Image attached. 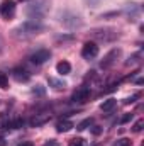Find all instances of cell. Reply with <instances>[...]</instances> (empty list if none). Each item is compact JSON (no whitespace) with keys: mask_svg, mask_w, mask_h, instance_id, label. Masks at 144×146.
I'll use <instances>...</instances> for the list:
<instances>
[{"mask_svg":"<svg viewBox=\"0 0 144 146\" xmlns=\"http://www.w3.org/2000/svg\"><path fill=\"white\" fill-rule=\"evenodd\" d=\"M44 29V26L41 24V21H34V19H29V21H26L22 26H19L17 29H15V33H17V36H34V34H39L41 31Z\"/></svg>","mask_w":144,"mask_h":146,"instance_id":"cell-1","label":"cell"},{"mask_svg":"<svg viewBox=\"0 0 144 146\" xmlns=\"http://www.w3.org/2000/svg\"><path fill=\"white\" fill-rule=\"evenodd\" d=\"M48 12V2L46 0H37L31 7H27V15L34 21H41Z\"/></svg>","mask_w":144,"mask_h":146,"instance_id":"cell-2","label":"cell"},{"mask_svg":"<svg viewBox=\"0 0 144 146\" xmlns=\"http://www.w3.org/2000/svg\"><path fill=\"white\" fill-rule=\"evenodd\" d=\"M92 37L97 39V41H104V42H110L114 39H117L119 34L115 29H110V27H100V29H93L92 31Z\"/></svg>","mask_w":144,"mask_h":146,"instance_id":"cell-3","label":"cell"},{"mask_svg":"<svg viewBox=\"0 0 144 146\" xmlns=\"http://www.w3.org/2000/svg\"><path fill=\"white\" fill-rule=\"evenodd\" d=\"M90 95H92V92H90V87L83 85V87H80V88H76V90L73 92L71 102H75V104H85V102H88Z\"/></svg>","mask_w":144,"mask_h":146,"instance_id":"cell-4","label":"cell"},{"mask_svg":"<svg viewBox=\"0 0 144 146\" xmlns=\"http://www.w3.org/2000/svg\"><path fill=\"white\" fill-rule=\"evenodd\" d=\"M120 53H122V51H120L119 48H115V49H110L107 54L104 56V60L100 61V68H102V70H108V68H110V66H112V65H114L117 60H119Z\"/></svg>","mask_w":144,"mask_h":146,"instance_id":"cell-5","label":"cell"},{"mask_svg":"<svg viewBox=\"0 0 144 146\" xmlns=\"http://www.w3.org/2000/svg\"><path fill=\"white\" fill-rule=\"evenodd\" d=\"M49 58H51V51H49V49H39V51L32 53V54L29 56V61H31L32 65H36V66H41V65H44Z\"/></svg>","mask_w":144,"mask_h":146,"instance_id":"cell-6","label":"cell"},{"mask_svg":"<svg viewBox=\"0 0 144 146\" xmlns=\"http://www.w3.org/2000/svg\"><path fill=\"white\" fill-rule=\"evenodd\" d=\"M14 14H15V2L14 0H3L0 5V15L9 21L14 17Z\"/></svg>","mask_w":144,"mask_h":146,"instance_id":"cell-7","label":"cell"},{"mask_svg":"<svg viewBox=\"0 0 144 146\" xmlns=\"http://www.w3.org/2000/svg\"><path fill=\"white\" fill-rule=\"evenodd\" d=\"M97 54H98V46H97V42L88 41V42L83 44V48H81V56H83L85 60H92V58H95Z\"/></svg>","mask_w":144,"mask_h":146,"instance_id":"cell-8","label":"cell"},{"mask_svg":"<svg viewBox=\"0 0 144 146\" xmlns=\"http://www.w3.org/2000/svg\"><path fill=\"white\" fill-rule=\"evenodd\" d=\"M49 119H51V114H49V112H39V114H36V115L31 117L29 126H31V127H39V126L49 122Z\"/></svg>","mask_w":144,"mask_h":146,"instance_id":"cell-9","label":"cell"},{"mask_svg":"<svg viewBox=\"0 0 144 146\" xmlns=\"http://www.w3.org/2000/svg\"><path fill=\"white\" fill-rule=\"evenodd\" d=\"M12 76H14L17 82H29V80H31V73H29V70H26L24 66H17V68H14Z\"/></svg>","mask_w":144,"mask_h":146,"instance_id":"cell-10","label":"cell"},{"mask_svg":"<svg viewBox=\"0 0 144 146\" xmlns=\"http://www.w3.org/2000/svg\"><path fill=\"white\" fill-rule=\"evenodd\" d=\"M73 127H75V124H73L70 119H59V121L56 122V131H58V133H68Z\"/></svg>","mask_w":144,"mask_h":146,"instance_id":"cell-11","label":"cell"},{"mask_svg":"<svg viewBox=\"0 0 144 146\" xmlns=\"http://www.w3.org/2000/svg\"><path fill=\"white\" fill-rule=\"evenodd\" d=\"M56 72L59 73L61 76H63V75H68V73L71 72V65H70L68 61H59V63L56 65Z\"/></svg>","mask_w":144,"mask_h":146,"instance_id":"cell-12","label":"cell"},{"mask_svg":"<svg viewBox=\"0 0 144 146\" xmlns=\"http://www.w3.org/2000/svg\"><path fill=\"white\" fill-rule=\"evenodd\" d=\"M48 83H49L54 90H61V88L66 87V83H65L63 80H58V78H54V76H48Z\"/></svg>","mask_w":144,"mask_h":146,"instance_id":"cell-13","label":"cell"},{"mask_svg":"<svg viewBox=\"0 0 144 146\" xmlns=\"http://www.w3.org/2000/svg\"><path fill=\"white\" fill-rule=\"evenodd\" d=\"M115 106H117V100H115V99H107V100H104V102L100 104V110H104V112H110Z\"/></svg>","mask_w":144,"mask_h":146,"instance_id":"cell-14","label":"cell"},{"mask_svg":"<svg viewBox=\"0 0 144 146\" xmlns=\"http://www.w3.org/2000/svg\"><path fill=\"white\" fill-rule=\"evenodd\" d=\"M22 126H24V119H20V117H17L14 121H9V124H7V127H10V129H20Z\"/></svg>","mask_w":144,"mask_h":146,"instance_id":"cell-15","label":"cell"},{"mask_svg":"<svg viewBox=\"0 0 144 146\" xmlns=\"http://www.w3.org/2000/svg\"><path fill=\"white\" fill-rule=\"evenodd\" d=\"M92 122H93V121H92L90 117H88V119H83V121H81V122L76 126V129H78V131H83V129H87V127H88Z\"/></svg>","mask_w":144,"mask_h":146,"instance_id":"cell-16","label":"cell"},{"mask_svg":"<svg viewBox=\"0 0 144 146\" xmlns=\"http://www.w3.org/2000/svg\"><path fill=\"white\" fill-rule=\"evenodd\" d=\"M0 88H9V78L5 73H0Z\"/></svg>","mask_w":144,"mask_h":146,"instance_id":"cell-17","label":"cell"},{"mask_svg":"<svg viewBox=\"0 0 144 146\" xmlns=\"http://www.w3.org/2000/svg\"><path fill=\"white\" fill-rule=\"evenodd\" d=\"M7 124H9V115L2 112V114H0V129L7 127Z\"/></svg>","mask_w":144,"mask_h":146,"instance_id":"cell-18","label":"cell"},{"mask_svg":"<svg viewBox=\"0 0 144 146\" xmlns=\"http://www.w3.org/2000/svg\"><path fill=\"white\" fill-rule=\"evenodd\" d=\"M143 126H144V121L139 119V121H136V124L132 126V131H134V133H141V131H143Z\"/></svg>","mask_w":144,"mask_h":146,"instance_id":"cell-19","label":"cell"},{"mask_svg":"<svg viewBox=\"0 0 144 146\" xmlns=\"http://www.w3.org/2000/svg\"><path fill=\"white\" fill-rule=\"evenodd\" d=\"M114 146H131V139H126V138L117 139V143H114Z\"/></svg>","mask_w":144,"mask_h":146,"instance_id":"cell-20","label":"cell"},{"mask_svg":"<svg viewBox=\"0 0 144 146\" xmlns=\"http://www.w3.org/2000/svg\"><path fill=\"white\" fill-rule=\"evenodd\" d=\"M68 146H83V139L81 138H73Z\"/></svg>","mask_w":144,"mask_h":146,"instance_id":"cell-21","label":"cell"},{"mask_svg":"<svg viewBox=\"0 0 144 146\" xmlns=\"http://www.w3.org/2000/svg\"><path fill=\"white\" fill-rule=\"evenodd\" d=\"M131 119H132V114H124V115L120 117V121H119V122H120V124H126V122H129Z\"/></svg>","mask_w":144,"mask_h":146,"instance_id":"cell-22","label":"cell"},{"mask_svg":"<svg viewBox=\"0 0 144 146\" xmlns=\"http://www.w3.org/2000/svg\"><path fill=\"white\" fill-rule=\"evenodd\" d=\"M56 41H58V42H66V41H73V36H65V34H63V36L58 37Z\"/></svg>","mask_w":144,"mask_h":146,"instance_id":"cell-23","label":"cell"},{"mask_svg":"<svg viewBox=\"0 0 144 146\" xmlns=\"http://www.w3.org/2000/svg\"><path fill=\"white\" fill-rule=\"evenodd\" d=\"M137 97H139V95H132V97H129V99H126V100H124V104H126V106H127V104H134Z\"/></svg>","mask_w":144,"mask_h":146,"instance_id":"cell-24","label":"cell"},{"mask_svg":"<svg viewBox=\"0 0 144 146\" xmlns=\"http://www.w3.org/2000/svg\"><path fill=\"white\" fill-rule=\"evenodd\" d=\"M100 133H102V127H100V126H93V127H92V134H95V136H98Z\"/></svg>","mask_w":144,"mask_h":146,"instance_id":"cell-25","label":"cell"},{"mask_svg":"<svg viewBox=\"0 0 144 146\" xmlns=\"http://www.w3.org/2000/svg\"><path fill=\"white\" fill-rule=\"evenodd\" d=\"M32 94H37V95H42V94H44V88H42L41 85H37V88H34V90H32Z\"/></svg>","mask_w":144,"mask_h":146,"instance_id":"cell-26","label":"cell"},{"mask_svg":"<svg viewBox=\"0 0 144 146\" xmlns=\"http://www.w3.org/2000/svg\"><path fill=\"white\" fill-rule=\"evenodd\" d=\"M87 2H88V5H90V7H97V5L100 3V0H87Z\"/></svg>","mask_w":144,"mask_h":146,"instance_id":"cell-27","label":"cell"},{"mask_svg":"<svg viewBox=\"0 0 144 146\" xmlns=\"http://www.w3.org/2000/svg\"><path fill=\"white\" fill-rule=\"evenodd\" d=\"M42 146H56V141L54 139H49V141H46Z\"/></svg>","mask_w":144,"mask_h":146,"instance_id":"cell-28","label":"cell"},{"mask_svg":"<svg viewBox=\"0 0 144 146\" xmlns=\"http://www.w3.org/2000/svg\"><path fill=\"white\" fill-rule=\"evenodd\" d=\"M5 145H7V143H5V139H3V138L0 136V146H5Z\"/></svg>","mask_w":144,"mask_h":146,"instance_id":"cell-29","label":"cell"},{"mask_svg":"<svg viewBox=\"0 0 144 146\" xmlns=\"http://www.w3.org/2000/svg\"><path fill=\"white\" fill-rule=\"evenodd\" d=\"M19 146H34V145H32V143H20Z\"/></svg>","mask_w":144,"mask_h":146,"instance_id":"cell-30","label":"cell"},{"mask_svg":"<svg viewBox=\"0 0 144 146\" xmlns=\"http://www.w3.org/2000/svg\"><path fill=\"white\" fill-rule=\"evenodd\" d=\"M20 2H27V0H20Z\"/></svg>","mask_w":144,"mask_h":146,"instance_id":"cell-31","label":"cell"}]
</instances>
